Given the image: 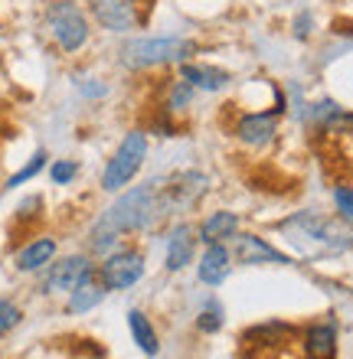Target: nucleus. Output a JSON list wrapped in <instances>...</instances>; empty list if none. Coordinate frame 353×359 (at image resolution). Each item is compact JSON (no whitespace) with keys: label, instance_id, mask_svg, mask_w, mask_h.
Wrapping results in <instances>:
<instances>
[{"label":"nucleus","instance_id":"f257e3e1","mask_svg":"<svg viewBox=\"0 0 353 359\" xmlns=\"http://www.w3.org/2000/svg\"><path fill=\"white\" fill-rule=\"evenodd\" d=\"M206 180L200 173H180L173 177L167 187L164 180H151L144 187H134L112 203V206L95 219V226L88 232V248L92 255L105 258L108 252H115L121 236H134V232H147L161 222L171 209L190 206L193 199L203 193Z\"/></svg>","mask_w":353,"mask_h":359},{"label":"nucleus","instance_id":"f03ea898","mask_svg":"<svg viewBox=\"0 0 353 359\" xmlns=\"http://www.w3.org/2000/svg\"><path fill=\"white\" fill-rule=\"evenodd\" d=\"M344 222V219H340ZM340 222H334V219L327 216H317V212H295L291 219H285L281 222V232L285 236H291V242H295L301 252H311V255H337V252H347V248H353V236L347 232Z\"/></svg>","mask_w":353,"mask_h":359},{"label":"nucleus","instance_id":"7ed1b4c3","mask_svg":"<svg viewBox=\"0 0 353 359\" xmlns=\"http://www.w3.org/2000/svg\"><path fill=\"white\" fill-rule=\"evenodd\" d=\"M197 53V43L183 36H138L128 39L118 53V62L131 72H147L161 66H180Z\"/></svg>","mask_w":353,"mask_h":359},{"label":"nucleus","instance_id":"20e7f679","mask_svg":"<svg viewBox=\"0 0 353 359\" xmlns=\"http://www.w3.org/2000/svg\"><path fill=\"white\" fill-rule=\"evenodd\" d=\"M46 33L56 43L59 53L76 56L79 49H86L92 27H88L86 10L79 7L76 0H53L46 7Z\"/></svg>","mask_w":353,"mask_h":359},{"label":"nucleus","instance_id":"39448f33","mask_svg":"<svg viewBox=\"0 0 353 359\" xmlns=\"http://www.w3.org/2000/svg\"><path fill=\"white\" fill-rule=\"evenodd\" d=\"M147 161V131L144 128H131V131L121 137L118 151L112 154V161L105 163V173H102V189L105 193H121L138 170Z\"/></svg>","mask_w":353,"mask_h":359},{"label":"nucleus","instance_id":"423d86ee","mask_svg":"<svg viewBox=\"0 0 353 359\" xmlns=\"http://www.w3.org/2000/svg\"><path fill=\"white\" fill-rule=\"evenodd\" d=\"M98 281L105 284V291H128L144 278L147 271V262H144V252L134 245H118L115 252H108L102 258V265L95 268Z\"/></svg>","mask_w":353,"mask_h":359},{"label":"nucleus","instance_id":"0eeeda50","mask_svg":"<svg viewBox=\"0 0 353 359\" xmlns=\"http://www.w3.org/2000/svg\"><path fill=\"white\" fill-rule=\"evenodd\" d=\"M285 111H288L285 95H281V88H275V108H268V111H246V114H239V121H236V128H232V134H236L246 147H252V151L268 147V144L275 141L278 118H281Z\"/></svg>","mask_w":353,"mask_h":359},{"label":"nucleus","instance_id":"6e6552de","mask_svg":"<svg viewBox=\"0 0 353 359\" xmlns=\"http://www.w3.org/2000/svg\"><path fill=\"white\" fill-rule=\"evenodd\" d=\"M298 330L291 323L272 320V323H258L252 330L242 333V350H252L255 359H275L278 353H285L295 343Z\"/></svg>","mask_w":353,"mask_h":359},{"label":"nucleus","instance_id":"1a4fd4ad","mask_svg":"<svg viewBox=\"0 0 353 359\" xmlns=\"http://www.w3.org/2000/svg\"><path fill=\"white\" fill-rule=\"evenodd\" d=\"M95 278V265L88 255H66L59 262H49V271L43 278V291L46 294H69L76 291L82 281Z\"/></svg>","mask_w":353,"mask_h":359},{"label":"nucleus","instance_id":"9d476101","mask_svg":"<svg viewBox=\"0 0 353 359\" xmlns=\"http://www.w3.org/2000/svg\"><path fill=\"white\" fill-rule=\"evenodd\" d=\"M88 10L108 33H131L138 27V4L134 0H88Z\"/></svg>","mask_w":353,"mask_h":359},{"label":"nucleus","instance_id":"9b49d317","mask_svg":"<svg viewBox=\"0 0 353 359\" xmlns=\"http://www.w3.org/2000/svg\"><path fill=\"white\" fill-rule=\"evenodd\" d=\"M197 229L190 222H177V226L167 232V252H164V268L167 271H183L187 265H193V252H197Z\"/></svg>","mask_w":353,"mask_h":359},{"label":"nucleus","instance_id":"f8f14e48","mask_svg":"<svg viewBox=\"0 0 353 359\" xmlns=\"http://www.w3.org/2000/svg\"><path fill=\"white\" fill-rule=\"evenodd\" d=\"M236 258L242 265H291V255L278 252L275 245H268L262 236L252 232H236Z\"/></svg>","mask_w":353,"mask_h":359},{"label":"nucleus","instance_id":"ddd939ff","mask_svg":"<svg viewBox=\"0 0 353 359\" xmlns=\"http://www.w3.org/2000/svg\"><path fill=\"white\" fill-rule=\"evenodd\" d=\"M301 356L305 359H334L337 356V323L317 320L301 333Z\"/></svg>","mask_w":353,"mask_h":359},{"label":"nucleus","instance_id":"4468645a","mask_svg":"<svg viewBox=\"0 0 353 359\" xmlns=\"http://www.w3.org/2000/svg\"><path fill=\"white\" fill-rule=\"evenodd\" d=\"M232 274V252L226 248V242H213L206 245V252L200 255V265H197V278L206 287H220L226 278Z\"/></svg>","mask_w":353,"mask_h":359},{"label":"nucleus","instance_id":"2eb2a0df","mask_svg":"<svg viewBox=\"0 0 353 359\" xmlns=\"http://www.w3.org/2000/svg\"><path fill=\"white\" fill-rule=\"evenodd\" d=\"M59 252V242L53 236H36L29 238L27 245L17 252V258H13V265H17V271L23 274H36L43 271V268H49V262L56 258Z\"/></svg>","mask_w":353,"mask_h":359},{"label":"nucleus","instance_id":"dca6fc26","mask_svg":"<svg viewBox=\"0 0 353 359\" xmlns=\"http://www.w3.org/2000/svg\"><path fill=\"white\" fill-rule=\"evenodd\" d=\"M180 79H187L197 92H222L229 86V72L226 69H216V66H206V62H180Z\"/></svg>","mask_w":353,"mask_h":359},{"label":"nucleus","instance_id":"f3484780","mask_svg":"<svg viewBox=\"0 0 353 359\" xmlns=\"http://www.w3.org/2000/svg\"><path fill=\"white\" fill-rule=\"evenodd\" d=\"M239 232V216L229 209H216L200 222L197 236H200L203 245H213V242H226V238H236Z\"/></svg>","mask_w":353,"mask_h":359},{"label":"nucleus","instance_id":"a211bd4d","mask_svg":"<svg viewBox=\"0 0 353 359\" xmlns=\"http://www.w3.org/2000/svg\"><path fill=\"white\" fill-rule=\"evenodd\" d=\"M105 284L98 281V271L95 278H88V281H82L76 287V291H69V301H66V311L69 313H88V311H95L98 304L105 301Z\"/></svg>","mask_w":353,"mask_h":359},{"label":"nucleus","instance_id":"6ab92c4d","mask_svg":"<svg viewBox=\"0 0 353 359\" xmlns=\"http://www.w3.org/2000/svg\"><path fill=\"white\" fill-rule=\"evenodd\" d=\"M128 327H131V337L138 343V350L144 356H157L161 353V343H157V330L151 327L147 313L144 311H128Z\"/></svg>","mask_w":353,"mask_h":359},{"label":"nucleus","instance_id":"aec40b11","mask_svg":"<svg viewBox=\"0 0 353 359\" xmlns=\"http://www.w3.org/2000/svg\"><path fill=\"white\" fill-rule=\"evenodd\" d=\"M193 95H197V88L187 82V79H177V82H171V88H167V102H164V111L167 114H180L190 108Z\"/></svg>","mask_w":353,"mask_h":359},{"label":"nucleus","instance_id":"412c9836","mask_svg":"<svg viewBox=\"0 0 353 359\" xmlns=\"http://www.w3.org/2000/svg\"><path fill=\"white\" fill-rule=\"evenodd\" d=\"M46 161H49V154L46 151H36L17 173H13V177L7 180V189H17V187H23V183H29V180H33L39 170H43V167H46Z\"/></svg>","mask_w":353,"mask_h":359},{"label":"nucleus","instance_id":"4be33fe9","mask_svg":"<svg viewBox=\"0 0 353 359\" xmlns=\"http://www.w3.org/2000/svg\"><path fill=\"white\" fill-rule=\"evenodd\" d=\"M222 304L220 301H206L200 307V317H197V330L200 333H220L222 330Z\"/></svg>","mask_w":353,"mask_h":359},{"label":"nucleus","instance_id":"5701e85b","mask_svg":"<svg viewBox=\"0 0 353 359\" xmlns=\"http://www.w3.org/2000/svg\"><path fill=\"white\" fill-rule=\"evenodd\" d=\"M76 177H79V163L76 161H53L49 163V180H53L56 187H69Z\"/></svg>","mask_w":353,"mask_h":359},{"label":"nucleus","instance_id":"b1692460","mask_svg":"<svg viewBox=\"0 0 353 359\" xmlns=\"http://www.w3.org/2000/svg\"><path fill=\"white\" fill-rule=\"evenodd\" d=\"M334 206H337V216L344 219L347 226H353V187H347V183L334 187Z\"/></svg>","mask_w":353,"mask_h":359},{"label":"nucleus","instance_id":"393cba45","mask_svg":"<svg viewBox=\"0 0 353 359\" xmlns=\"http://www.w3.org/2000/svg\"><path fill=\"white\" fill-rule=\"evenodd\" d=\"M20 320H23V311H20L13 301H4V297H0V340H4Z\"/></svg>","mask_w":353,"mask_h":359},{"label":"nucleus","instance_id":"a878e982","mask_svg":"<svg viewBox=\"0 0 353 359\" xmlns=\"http://www.w3.org/2000/svg\"><path fill=\"white\" fill-rule=\"evenodd\" d=\"M147 134H157V137H177V124H173V114H157L151 124H147Z\"/></svg>","mask_w":353,"mask_h":359},{"label":"nucleus","instance_id":"bb28decb","mask_svg":"<svg viewBox=\"0 0 353 359\" xmlns=\"http://www.w3.org/2000/svg\"><path fill=\"white\" fill-rule=\"evenodd\" d=\"M79 92L86 95V98H105V95H108V86H102V82L95 79V86H79Z\"/></svg>","mask_w":353,"mask_h":359}]
</instances>
